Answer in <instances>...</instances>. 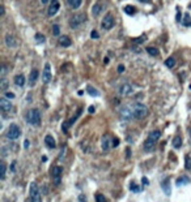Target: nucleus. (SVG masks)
Wrapping results in <instances>:
<instances>
[{
	"mask_svg": "<svg viewBox=\"0 0 191 202\" xmlns=\"http://www.w3.org/2000/svg\"><path fill=\"white\" fill-rule=\"evenodd\" d=\"M130 107H131V111H132L134 119H136V120L144 119V117L148 115V108H147V106L143 105V103H132V105H131Z\"/></svg>",
	"mask_w": 191,
	"mask_h": 202,
	"instance_id": "nucleus-1",
	"label": "nucleus"
},
{
	"mask_svg": "<svg viewBox=\"0 0 191 202\" xmlns=\"http://www.w3.org/2000/svg\"><path fill=\"white\" fill-rule=\"evenodd\" d=\"M160 136H161V132L160 130H152L147 137V141L144 142V150L145 151H151L153 150V147L156 146L157 141H158Z\"/></svg>",
	"mask_w": 191,
	"mask_h": 202,
	"instance_id": "nucleus-2",
	"label": "nucleus"
},
{
	"mask_svg": "<svg viewBox=\"0 0 191 202\" xmlns=\"http://www.w3.org/2000/svg\"><path fill=\"white\" fill-rule=\"evenodd\" d=\"M26 121L29 123V124L32 125H39V123H41V112L37 108H32V110H29L26 112Z\"/></svg>",
	"mask_w": 191,
	"mask_h": 202,
	"instance_id": "nucleus-3",
	"label": "nucleus"
},
{
	"mask_svg": "<svg viewBox=\"0 0 191 202\" xmlns=\"http://www.w3.org/2000/svg\"><path fill=\"white\" fill-rule=\"evenodd\" d=\"M85 21V15L84 13H76L69 18V27L71 29H77L83 22Z\"/></svg>",
	"mask_w": 191,
	"mask_h": 202,
	"instance_id": "nucleus-4",
	"label": "nucleus"
},
{
	"mask_svg": "<svg viewBox=\"0 0 191 202\" xmlns=\"http://www.w3.org/2000/svg\"><path fill=\"white\" fill-rule=\"evenodd\" d=\"M20 136H21V130H20L18 125L17 124H11L9 128H8V132H7V137L9 140H17Z\"/></svg>",
	"mask_w": 191,
	"mask_h": 202,
	"instance_id": "nucleus-5",
	"label": "nucleus"
},
{
	"mask_svg": "<svg viewBox=\"0 0 191 202\" xmlns=\"http://www.w3.org/2000/svg\"><path fill=\"white\" fill-rule=\"evenodd\" d=\"M114 25H115V21H114V17H113V15L111 13H108V15H105V17H103L102 20V29L103 30H110V29H113L114 27Z\"/></svg>",
	"mask_w": 191,
	"mask_h": 202,
	"instance_id": "nucleus-6",
	"label": "nucleus"
},
{
	"mask_svg": "<svg viewBox=\"0 0 191 202\" xmlns=\"http://www.w3.org/2000/svg\"><path fill=\"white\" fill-rule=\"evenodd\" d=\"M51 177H52V183L55 185H59L62 181V167L60 166H55L51 170Z\"/></svg>",
	"mask_w": 191,
	"mask_h": 202,
	"instance_id": "nucleus-7",
	"label": "nucleus"
},
{
	"mask_svg": "<svg viewBox=\"0 0 191 202\" xmlns=\"http://www.w3.org/2000/svg\"><path fill=\"white\" fill-rule=\"evenodd\" d=\"M51 81V67L49 63L45 64L43 72H42V82L43 83H49Z\"/></svg>",
	"mask_w": 191,
	"mask_h": 202,
	"instance_id": "nucleus-8",
	"label": "nucleus"
},
{
	"mask_svg": "<svg viewBox=\"0 0 191 202\" xmlns=\"http://www.w3.org/2000/svg\"><path fill=\"white\" fill-rule=\"evenodd\" d=\"M119 114H120L122 120H131V119H134L132 111H131L130 106H125V107H122V108H120V111H119Z\"/></svg>",
	"mask_w": 191,
	"mask_h": 202,
	"instance_id": "nucleus-9",
	"label": "nucleus"
},
{
	"mask_svg": "<svg viewBox=\"0 0 191 202\" xmlns=\"http://www.w3.org/2000/svg\"><path fill=\"white\" fill-rule=\"evenodd\" d=\"M101 146H102V150L108 151L110 147H113V138H110L109 134H105L101 140Z\"/></svg>",
	"mask_w": 191,
	"mask_h": 202,
	"instance_id": "nucleus-10",
	"label": "nucleus"
},
{
	"mask_svg": "<svg viewBox=\"0 0 191 202\" xmlns=\"http://www.w3.org/2000/svg\"><path fill=\"white\" fill-rule=\"evenodd\" d=\"M59 8H60V4H59L58 1H54L52 4H50L49 9H47V16H49V17H52V16H55L58 13Z\"/></svg>",
	"mask_w": 191,
	"mask_h": 202,
	"instance_id": "nucleus-11",
	"label": "nucleus"
},
{
	"mask_svg": "<svg viewBox=\"0 0 191 202\" xmlns=\"http://www.w3.org/2000/svg\"><path fill=\"white\" fill-rule=\"evenodd\" d=\"M80 114H81V110H79V111L76 112V115H75V116H74V117H71V119H69V120H68V121H66V123H64V124H63V125H62V129H63V130H64V132H67V130H68V128H69V127H71V125H72V124H74V123H75V121H76V120H77V117H79V116H80Z\"/></svg>",
	"mask_w": 191,
	"mask_h": 202,
	"instance_id": "nucleus-12",
	"label": "nucleus"
},
{
	"mask_svg": "<svg viewBox=\"0 0 191 202\" xmlns=\"http://www.w3.org/2000/svg\"><path fill=\"white\" fill-rule=\"evenodd\" d=\"M0 108H1V111L8 112V111L12 110V103H11L7 98H1V99H0Z\"/></svg>",
	"mask_w": 191,
	"mask_h": 202,
	"instance_id": "nucleus-13",
	"label": "nucleus"
},
{
	"mask_svg": "<svg viewBox=\"0 0 191 202\" xmlns=\"http://www.w3.org/2000/svg\"><path fill=\"white\" fill-rule=\"evenodd\" d=\"M58 44L62 47H69L72 44V42L67 35H62V37H59V39H58Z\"/></svg>",
	"mask_w": 191,
	"mask_h": 202,
	"instance_id": "nucleus-14",
	"label": "nucleus"
},
{
	"mask_svg": "<svg viewBox=\"0 0 191 202\" xmlns=\"http://www.w3.org/2000/svg\"><path fill=\"white\" fill-rule=\"evenodd\" d=\"M132 93V86L130 83H123L122 86L119 88V94L120 95H128Z\"/></svg>",
	"mask_w": 191,
	"mask_h": 202,
	"instance_id": "nucleus-15",
	"label": "nucleus"
},
{
	"mask_svg": "<svg viewBox=\"0 0 191 202\" xmlns=\"http://www.w3.org/2000/svg\"><path fill=\"white\" fill-rule=\"evenodd\" d=\"M38 76H39V73H38L37 69H33V71L30 72V74H29V85L30 86H33L35 82H37Z\"/></svg>",
	"mask_w": 191,
	"mask_h": 202,
	"instance_id": "nucleus-16",
	"label": "nucleus"
},
{
	"mask_svg": "<svg viewBox=\"0 0 191 202\" xmlns=\"http://www.w3.org/2000/svg\"><path fill=\"white\" fill-rule=\"evenodd\" d=\"M5 43H7L8 47H16V46H17V41H16L15 37L11 35V34L5 35Z\"/></svg>",
	"mask_w": 191,
	"mask_h": 202,
	"instance_id": "nucleus-17",
	"label": "nucleus"
},
{
	"mask_svg": "<svg viewBox=\"0 0 191 202\" xmlns=\"http://www.w3.org/2000/svg\"><path fill=\"white\" fill-rule=\"evenodd\" d=\"M45 144H46V146L47 147H50V149H54L55 147V140H54V137L52 136H50V134H47L46 137H45Z\"/></svg>",
	"mask_w": 191,
	"mask_h": 202,
	"instance_id": "nucleus-18",
	"label": "nucleus"
},
{
	"mask_svg": "<svg viewBox=\"0 0 191 202\" xmlns=\"http://www.w3.org/2000/svg\"><path fill=\"white\" fill-rule=\"evenodd\" d=\"M161 187H162V190H164V193L165 194H168L169 196L170 193H172V189H170V183H169V180H164L162 181V184H161Z\"/></svg>",
	"mask_w": 191,
	"mask_h": 202,
	"instance_id": "nucleus-19",
	"label": "nucleus"
},
{
	"mask_svg": "<svg viewBox=\"0 0 191 202\" xmlns=\"http://www.w3.org/2000/svg\"><path fill=\"white\" fill-rule=\"evenodd\" d=\"M15 83L18 86V88H22L25 85V77L24 74H17L15 77Z\"/></svg>",
	"mask_w": 191,
	"mask_h": 202,
	"instance_id": "nucleus-20",
	"label": "nucleus"
},
{
	"mask_svg": "<svg viewBox=\"0 0 191 202\" xmlns=\"http://www.w3.org/2000/svg\"><path fill=\"white\" fill-rule=\"evenodd\" d=\"M101 11H102V4H101L100 1L95 3L93 5V8H92V13H93V16H98L101 13Z\"/></svg>",
	"mask_w": 191,
	"mask_h": 202,
	"instance_id": "nucleus-21",
	"label": "nucleus"
},
{
	"mask_svg": "<svg viewBox=\"0 0 191 202\" xmlns=\"http://www.w3.org/2000/svg\"><path fill=\"white\" fill-rule=\"evenodd\" d=\"M81 1H83V0H67L68 5L72 8V9H79L81 5Z\"/></svg>",
	"mask_w": 191,
	"mask_h": 202,
	"instance_id": "nucleus-22",
	"label": "nucleus"
},
{
	"mask_svg": "<svg viewBox=\"0 0 191 202\" xmlns=\"http://www.w3.org/2000/svg\"><path fill=\"white\" fill-rule=\"evenodd\" d=\"M181 145H182V138L179 136H175L173 138V147L174 149H179L181 147Z\"/></svg>",
	"mask_w": 191,
	"mask_h": 202,
	"instance_id": "nucleus-23",
	"label": "nucleus"
},
{
	"mask_svg": "<svg viewBox=\"0 0 191 202\" xmlns=\"http://www.w3.org/2000/svg\"><path fill=\"white\" fill-rule=\"evenodd\" d=\"M123 11L126 12V15H130V16H134L135 12H136V9H135L132 5H126V7L123 8Z\"/></svg>",
	"mask_w": 191,
	"mask_h": 202,
	"instance_id": "nucleus-24",
	"label": "nucleus"
},
{
	"mask_svg": "<svg viewBox=\"0 0 191 202\" xmlns=\"http://www.w3.org/2000/svg\"><path fill=\"white\" fill-rule=\"evenodd\" d=\"M5 171H7V166H5L4 162H1V163H0V179H1V180L5 179Z\"/></svg>",
	"mask_w": 191,
	"mask_h": 202,
	"instance_id": "nucleus-25",
	"label": "nucleus"
},
{
	"mask_svg": "<svg viewBox=\"0 0 191 202\" xmlns=\"http://www.w3.org/2000/svg\"><path fill=\"white\" fill-rule=\"evenodd\" d=\"M185 184H189V177H186V176H182V177H179L178 180H177V185H178V187L185 185Z\"/></svg>",
	"mask_w": 191,
	"mask_h": 202,
	"instance_id": "nucleus-26",
	"label": "nucleus"
},
{
	"mask_svg": "<svg viewBox=\"0 0 191 202\" xmlns=\"http://www.w3.org/2000/svg\"><path fill=\"white\" fill-rule=\"evenodd\" d=\"M165 65H166L168 68H173V67L175 65V60H174V58H168L166 60H165Z\"/></svg>",
	"mask_w": 191,
	"mask_h": 202,
	"instance_id": "nucleus-27",
	"label": "nucleus"
},
{
	"mask_svg": "<svg viewBox=\"0 0 191 202\" xmlns=\"http://www.w3.org/2000/svg\"><path fill=\"white\" fill-rule=\"evenodd\" d=\"M7 88H8V81H7V78L3 77L1 81H0V89H1L3 91H5L7 90Z\"/></svg>",
	"mask_w": 191,
	"mask_h": 202,
	"instance_id": "nucleus-28",
	"label": "nucleus"
},
{
	"mask_svg": "<svg viewBox=\"0 0 191 202\" xmlns=\"http://www.w3.org/2000/svg\"><path fill=\"white\" fill-rule=\"evenodd\" d=\"M30 202H42L41 193H37L34 196H30Z\"/></svg>",
	"mask_w": 191,
	"mask_h": 202,
	"instance_id": "nucleus-29",
	"label": "nucleus"
},
{
	"mask_svg": "<svg viewBox=\"0 0 191 202\" xmlns=\"http://www.w3.org/2000/svg\"><path fill=\"white\" fill-rule=\"evenodd\" d=\"M147 52L149 55H152V56H157V55H158V50L154 48V47H147Z\"/></svg>",
	"mask_w": 191,
	"mask_h": 202,
	"instance_id": "nucleus-30",
	"label": "nucleus"
},
{
	"mask_svg": "<svg viewBox=\"0 0 191 202\" xmlns=\"http://www.w3.org/2000/svg\"><path fill=\"white\" fill-rule=\"evenodd\" d=\"M141 189L143 188L140 187V185H135V183H131V192L139 193V192H141Z\"/></svg>",
	"mask_w": 191,
	"mask_h": 202,
	"instance_id": "nucleus-31",
	"label": "nucleus"
},
{
	"mask_svg": "<svg viewBox=\"0 0 191 202\" xmlns=\"http://www.w3.org/2000/svg\"><path fill=\"white\" fill-rule=\"evenodd\" d=\"M182 24L185 25V26H191V18H190V15L187 13V15H185V20Z\"/></svg>",
	"mask_w": 191,
	"mask_h": 202,
	"instance_id": "nucleus-32",
	"label": "nucleus"
},
{
	"mask_svg": "<svg viewBox=\"0 0 191 202\" xmlns=\"http://www.w3.org/2000/svg\"><path fill=\"white\" fill-rule=\"evenodd\" d=\"M86 90H88V93L91 95H95V97H98V95H100V93L95 90V89L92 88V86H88V88H86Z\"/></svg>",
	"mask_w": 191,
	"mask_h": 202,
	"instance_id": "nucleus-33",
	"label": "nucleus"
},
{
	"mask_svg": "<svg viewBox=\"0 0 191 202\" xmlns=\"http://www.w3.org/2000/svg\"><path fill=\"white\" fill-rule=\"evenodd\" d=\"M95 202H106V197L103 194H101V193H98L95 196Z\"/></svg>",
	"mask_w": 191,
	"mask_h": 202,
	"instance_id": "nucleus-34",
	"label": "nucleus"
},
{
	"mask_svg": "<svg viewBox=\"0 0 191 202\" xmlns=\"http://www.w3.org/2000/svg\"><path fill=\"white\" fill-rule=\"evenodd\" d=\"M52 33H54V35H60V29H59V25H54L52 26Z\"/></svg>",
	"mask_w": 191,
	"mask_h": 202,
	"instance_id": "nucleus-35",
	"label": "nucleus"
},
{
	"mask_svg": "<svg viewBox=\"0 0 191 202\" xmlns=\"http://www.w3.org/2000/svg\"><path fill=\"white\" fill-rule=\"evenodd\" d=\"M185 168H186V170H191V158L189 155L186 156V167Z\"/></svg>",
	"mask_w": 191,
	"mask_h": 202,
	"instance_id": "nucleus-36",
	"label": "nucleus"
},
{
	"mask_svg": "<svg viewBox=\"0 0 191 202\" xmlns=\"http://www.w3.org/2000/svg\"><path fill=\"white\" fill-rule=\"evenodd\" d=\"M35 39H37V42H45V37L42 34H35Z\"/></svg>",
	"mask_w": 191,
	"mask_h": 202,
	"instance_id": "nucleus-37",
	"label": "nucleus"
},
{
	"mask_svg": "<svg viewBox=\"0 0 191 202\" xmlns=\"http://www.w3.org/2000/svg\"><path fill=\"white\" fill-rule=\"evenodd\" d=\"M98 37H100V35H98V33L95 32V30H93V32L91 33V38H93V39H97Z\"/></svg>",
	"mask_w": 191,
	"mask_h": 202,
	"instance_id": "nucleus-38",
	"label": "nucleus"
},
{
	"mask_svg": "<svg viewBox=\"0 0 191 202\" xmlns=\"http://www.w3.org/2000/svg\"><path fill=\"white\" fill-rule=\"evenodd\" d=\"M5 98H11V99H13V98H15V94H13V93L7 91V93H5Z\"/></svg>",
	"mask_w": 191,
	"mask_h": 202,
	"instance_id": "nucleus-39",
	"label": "nucleus"
},
{
	"mask_svg": "<svg viewBox=\"0 0 191 202\" xmlns=\"http://www.w3.org/2000/svg\"><path fill=\"white\" fill-rule=\"evenodd\" d=\"M119 145V140L118 138H113V147H117Z\"/></svg>",
	"mask_w": 191,
	"mask_h": 202,
	"instance_id": "nucleus-40",
	"label": "nucleus"
},
{
	"mask_svg": "<svg viewBox=\"0 0 191 202\" xmlns=\"http://www.w3.org/2000/svg\"><path fill=\"white\" fill-rule=\"evenodd\" d=\"M64 151H66V147L63 146V149H62L60 154H59V159H63V155H64Z\"/></svg>",
	"mask_w": 191,
	"mask_h": 202,
	"instance_id": "nucleus-41",
	"label": "nucleus"
},
{
	"mask_svg": "<svg viewBox=\"0 0 191 202\" xmlns=\"http://www.w3.org/2000/svg\"><path fill=\"white\" fill-rule=\"evenodd\" d=\"M79 201H80V202H86V200H85V196L80 194V197H79Z\"/></svg>",
	"mask_w": 191,
	"mask_h": 202,
	"instance_id": "nucleus-42",
	"label": "nucleus"
},
{
	"mask_svg": "<svg viewBox=\"0 0 191 202\" xmlns=\"http://www.w3.org/2000/svg\"><path fill=\"white\" fill-rule=\"evenodd\" d=\"M123 71H125V67H123V65H119V67H118V72H119V73H122Z\"/></svg>",
	"mask_w": 191,
	"mask_h": 202,
	"instance_id": "nucleus-43",
	"label": "nucleus"
},
{
	"mask_svg": "<svg viewBox=\"0 0 191 202\" xmlns=\"http://www.w3.org/2000/svg\"><path fill=\"white\" fill-rule=\"evenodd\" d=\"M177 21H181V12L178 11V13H177V17H175Z\"/></svg>",
	"mask_w": 191,
	"mask_h": 202,
	"instance_id": "nucleus-44",
	"label": "nucleus"
},
{
	"mask_svg": "<svg viewBox=\"0 0 191 202\" xmlns=\"http://www.w3.org/2000/svg\"><path fill=\"white\" fill-rule=\"evenodd\" d=\"M143 185H148V179L147 177H143Z\"/></svg>",
	"mask_w": 191,
	"mask_h": 202,
	"instance_id": "nucleus-45",
	"label": "nucleus"
},
{
	"mask_svg": "<svg viewBox=\"0 0 191 202\" xmlns=\"http://www.w3.org/2000/svg\"><path fill=\"white\" fill-rule=\"evenodd\" d=\"M24 147H25V149H28V147H29V141H28V140L24 142Z\"/></svg>",
	"mask_w": 191,
	"mask_h": 202,
	"instance_id": "nucleus-46",
	"label": "nucleus"
},
{
	"mask_svg": "<svg viewBox=\"0 0 191 202\" xmlns=\"http://www.w3.org/2000/svg\"><path fill=\"white\" fill-rule=\"evenodd\" d=\"M41 1L43 3V4H47L49 1H55V0H41Z\"/></svg>",
	"mask_w": 191,
	"mask_h": 202,
	"instance_id": "nucleus-47",
	"label": "nucleus"
},
{
	"mask_svg": "<svg viewBox=\"0 0 191 202\" xmlns=\"http://www.w3.org/2000/svg\"><path fill=\"white\" fill-rule=\"evenodd\" d=\"M89 112H91V114H93V112H94V107H93V106H92V107H89Z\"/></svg>",
	"mask_w": 191,
	"mask_h": 202,
	"instance_id": "nucleus-48",
	"label": "nucleus"
},
{
	"mask_svg": "<svg viewBox=\"0 0 191 202\" xmlns=\"http://www.w3.org/2000/svg\"><path fill=\"white\" fill-rule=\"evenodd\" d=\"M140 1H143V3H147V1H149V0H140Z\"/></svg>",
	"mask_w": 191,
	"mask_h": 202,
	"instance_id": "nucleus-49",
	"label": "nucleus"
},
{
	"mask_svg": "<svg viewBox=\"0 0 191 202\" xmlns=\"http://www.w3.org/2000/svg\"><path fill=\"white\" fill-rule=\"evenodd\" d=\"M190 137H191V129H190Z\"/></svg>",
	"mask_w": 191,
	"mask_h": 202,
	"instance_id": "nucleus-50",
	"label": "nucleus"
}]
</instances>
